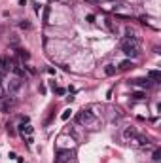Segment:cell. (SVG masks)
<instances>
[{"label": "cell", "instance_id": "cell-1", "mask_svg": "<svg viewBox=\"0 0 161 163\" xmlns=\"http://www.w3.org/2000/svg\"><path fill=\"white\" fill-rule=\"evenodd\" d=\"M76 122L82 125H93L95 123V114L91 110H82L78 116H76Z\"/></svg>", "mask_w": 161, "mask_h": 163}, {"label": "cell", "instance_id": "cell-2", "mask_svg": "<svg viewBox=\"0 0 161 163\" xmlns=\"http://www.w3.org/2000/svg\"><path fill=\"white\" fill-rule=\"evenodd\" d=\"M121 47H123V53L127 55V57H138L140 55V51H138V44H133V42H127L125 40L123 44H121Z\"/></svg>", "mask_w": 161, "mask_h": 163}, {"label": "cell", "instance_id": "cell-3", "mask_svg": "<svg viewBox=\"0 0 161 163\" xmlns=\"http://www.w3.org/2000/svg\"><path fill=\"white\" fill-rule=\"evenodd\" d=\"M72 158V152L70 150H59L55 154V163H68Z\"/></svg>", "mask_w": 161, "mask_h": 163}, {"label": "cell", "instance_id": "cell-4", "mask_svg": "<svg viewBox=\"0 0 161 163\" xmlns=\"http://www.w3.org/2000/svg\"><path fill=\"white\" fill-rule=\"evenodd\" d=\"M32 131H34V127H32L31 123H25V122H21V125H19V133H21V137H23V139L31 137V135H32Z\"/></svg>", "mask_w": 161, "mask_h": 163}, {"label": "cell", "instance_id": "cell-5", "mask_svg": "<svg viewBox=\"0 0 161 163\" xmlns=\"http://www.w3.org/2000/svg\"><path fill=\"white\" fill-rule=\"evenodd\" d=\"M8 70H11V61L0 57V72L4 74V72H8Z\"/></svg>", "mask_w": 161, "mask_h": 163}, {"label": "cell", "instance_id": "cell-6", "mask_svg": "<svg viewBox=\"0 0 161 163\" xmlns=\"http://www.w3.org/2000/svg\"><path fill=\"white\" fill-rule=\"evenodd\" d=\"M135 140H137V144H138V146H140V148H146V146H148V144H150V140H148V139H146V137H144V135H135Z\"/></svg>", "mask_w": 161, "mask_h": 163}, {"label": "cell", "instance_id": "cell-7", "mask_svg": "<svg viewBox=\"0 0 161 163\" xmlns=\"http://www.w3.org/2000/svg\"><path fill=\"white\" fill-rule=\"evenodd\" d=\"M135 135H137V131L133 129V127H125V129H123V139H125V140L135 139Z\"/></svg>", "mask_w": 161, "mask_h": 163}, {"label": "cell", "instance_id": "cell-8", "mask_svg": "<svg viewBox=\"0 0 161 163\" xmlns=\"http://www.w3.org/2000/svg\"><path fill=\"white\" fill-rule=\"evenodd\" d=\"M19 87H21V82L19 80H11L10 86H8V91L10 93H15V91H19Z\"/></svg>", "mask_w": 161, "mask_h": 163}, {"label": "cell", "instance_id": "cell-9", "mask_svg": "<svg viewBox=\"0 0 161 163\" xmlns=\"http://www.w3.org/2000/svg\"><path fill=\"white\" fill-rule=\"evenodd\" d=\"M11 70H13V72H15L19 78H21V76H25V70L21 68V67L17 65V63H15V61H11Z\"/></svg>", "mask_w": 161, "mask_h": 163}, {"label": "cell", "instance_id": "cell-10", "mask_svg": "<svg viewBox=\"0 0 161 163\" xmlns=\"http://www.w3.org/2000/svg\"><path fill=\"white\" fill-rule=\"evenodd\" d=\"M148 78H150V80H153V82H159L161 80V72H159V70H150Z\"/></svg>", "mask_w": 161, "mask_h": 163}, {"label": "cell", "instance_id": "cell-11", "mask_svg": "<svg viewBox=\"0 0 161 163\" xmlns=\"http://www.w3.org/2000/svg\"><path fill=\"white\" fill-rule=\"evenodd\" d=\"M11 104H13L11 99H6V101H4L2 104H0V110H2V112H8V110L11 108Z\"/></svg>", "mask_w": 161, "mask_h": 163}, {"label": "cell", "instance_id": "cell-12", "mask_svg": "<svg viewBox=\"0 0 161 163\" xmlns=\"http://www.w3.org/2000/svg\"><path fill=\"white\" fill-rule=\"evenodd\" d=\"M129 68H133V61L131 59H125V61L120 63V70H129Z\"/></svg>", "mask_w": 161, "mask_h": 163}, {"label": "cell", "instance_id": "cell-13", "mask_svg": "<svg viewBox=\"0 0 161 163\" xmlns=\"http://www.w3.org/2000/svg\"><path fill=\"white\" fill-rule=\"evenodd\" d=\"M104 72H106V76H114L116 74V67L114 65H106L104 67Z\"/></svg>", "mask_w": 161, "mask_h": 163}, {"label": "cell", "instance_id": "cell-14", "mask_svg": "<svg viewBox=\"0 0 161 163\" xmlns=\"http://www.w3.org/2000/svg\"><path fill=\"white\" fill-rule=\"evenodd\" d=\"M70 116H72V110H70V108H66V110H63V114H61V119H63V122H66V119L70 118Z\"/></svg>", "mask_w": 161, "mask_h": 163}, {"label": "cell", "instance_id": "cell-15", "mask_svg": "<svg viewBox=\"0 0 161 163\" xmlns=\"http://www.w3.org/2000/svg\"><path fill=\"white\" fill-rule=\"evenodd\" d=\"M42 21L47 25V21H50V6H46L44 8V15H42Z\"/></svg>", "mask_w": 161, "mask_h": 163}, {"label": "cell", "instance_id": "cell-16", "mask_svg": "<svg viewBox=\"0 0 161 163\" xmlns=\"http://www.w3.org/2000/svg\"><path fill=\"white\" fill-rule=\"evenodd\" d=\"M144 97H146L144 91H135V93H133V99H135V101H142Z\"/></svg>", "mask_w": 161, "mask_h": 163}, {"label": "cell", "instance_id": "cell-17", "mask_svg": "<svg viewBox=\"0 0 161 163\" xmlns=\"http://www.w3.org/2000/svg\"><path fill=\"white\" fill-rule=\"evenodd\" d=\"M17 55H19L21 59H25V61H27V59L31 57V55H29V51H27V49H17Z\"/></svg>", "mask_w": 161, "mask_h": 163}, {"label": "cell", "instance_id": "cell-18", "mask_svg": "<svg viewBox=\"0 0 161 163\" xmlns=\"http://www.w3.org/2000/svg\"><path fill=\"white\" fill-rule=\"evenodd\" d=\"M133 83H137V86H140V87H148V86H150L148 80H135Z\"/></svg>", "mask_w": 161, "mask_h": 163}, {"label": "cell", "instance_id": "cell-19", "mask_svg": "<svg viewBox=\"0 0 161 163\" xmlns=\"http://www.w3.org/2000/svg\"><path fill=\"white\" fill-rule=\"evenodd\" d=\"M19 27H21V29H31V23H29V21H21Z\"/></svg>", "mask_w": 161, "mask_h": 163}, {"label": "cell", "instance_id": "cell-20", "mask_svg": "<svg viewBox=\"0 0 161 163\" xmlns=\"http://www.w3.org/2000/svg\"><path fill=\"white\" fill-rule=\"evenodd\" d=\"M25 140H27V144H32V142H34V137H32V135H31V137H27Z\"/></svg>", "mask_w": 161, "mask_h": 163}, {"label": "cell", "instance_id": "cell-21", "mask_svg": "<svg viewBox=\"0 0 161 163\" xmlns=\"http://www.w3.org/2000/svg\"><path fill=\"white\" fill-rule=\"evenodd\" d=\"M85 19H87V23H95V15H87Z\"/></svg>", "mask_w": 161, "mask_h": 163}, {"label": "cell", "instance_id": "cell-22", "mask_svg": "<svg viewBox=\"0 0 161 163\" xmlns=\"http://www.w3.org/2000/svg\"><path fill=\"white\" fill-rule=\"evenodd\" d=\"M153 161H159V150L153 152Z\"/></svg>", "mask_w": 161, "mask_h": 163}, {"label": "cell", "instance_id": "cell-23", "mask_svg": "<svg viewBox=\"0 0 161 163\" xmlns=\"http://www.w3.org/2000/svg\"><path fill=\"white\" fill-rule=\"evenodd\" d=\"M55 91H57V95H65V89H63V87H57Z\"/></svg>", "mask_w": 161, "mask_h": 163}, {"label": "cell", "instance_id": "cell-24", "mask_svg": "<svg viewBox=\"0 0 161 163\" xmlns=\"http://www.w3.org/2000/svg\"><path fill=\"white\" fill-rule=\"evenodd\" d=\"M2 76H4V74H2V72H0V82H2Z\"/></svg>", "mask_w": 161, "mask_h": 163}]
</instances>
